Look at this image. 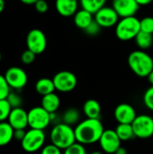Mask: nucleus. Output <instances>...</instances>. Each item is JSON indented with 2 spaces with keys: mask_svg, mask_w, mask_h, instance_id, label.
Wrapping results in <instances>:
<instances>
[{
  "mask_svg": "<svg viewBox=\"0 0 153 154\" xmlns=\"http://www.w3.org/2000/svg\"><path fill=\"white\" fill-rule=\"evenodd\" d=\"M153 0H136V2L138 3V5H147L149 4H151Z\"/></svg>",
  "mask_w": 153,
  "mask_h": 154,
  "instance_id": "nucleus-37",
  "label": "nucleus"
},
{
  "mask_svg": "<svg viewBox=\"0 0 153 154\" xmlns=\"http://www.w3.org/2000/svg\"><path fill=\"white\" fill-rule=\"evenodd\" d=\"M50 123V114L42 106H35L28 111V126L30 128L44 131Z\"/></svg>",
  "mask_w": 153,
  "mask_h": 154,
  "instance_id": "nucleus-6",
  "label": "nucleus"
},
{
  "mask_svg": "<svg viewBox=\"0 0 153 154\" xmlns=\"http://www.w3.org/2000/svg\"><path fill=\"white\" fill-rule=\"evenodd\" d=\"M25 134H26L25 129H15L14 132V139L22 142L25 136Z\"/></svg>",
  "mask_w": 153,
  "mask_h": 154,
  "instance_id": "nucleus-36",
  "label": "nucleus"
},
{
  "mask_svg": "<svg viewBox=\"0 0 153 154\" xmlns=\"http://www.w3.org/2000/svg\"><path fill=\"white\" fill-rule=\"evenodd\" d=\"M140 26L141 31L153 34V17L146 16L140 20Z\"/></svg>",
  "mask_w": 153,
  "mask_h": 154,
  "instance_id": "nucleus-28",
  "label": "nucleus"
},
{
  "mask_svg": "<svg viewBox=\"0 0 153 154\" xmlns=\"http://www.w3.org/2000/svg\"><path fill=\"white\" fill-rule=\"evenodd\" d=\"M106 0H80V5L83 9L95 14L98 10L105 6Z\"/></svg>",
  "mask_w": 153,
  "mask_h": 154,
  "instance_id": "nucleus-25",
  "label": "nucleus"
},
{
  "mask_svg": "<svg viewBox=\"0 0 153 154\" xmlns=\"http://www.w3.org/2000/svg\"><path fill=\"white\" fill-rule=\"evenodd\" d=\"M115 154H127V151H126L125 148H124V147L121 146V147L115 152Z\"/></svg>",
  "mask_w": 153,
  "mask_h": 154,
  "instance_id": "nucleus-38",
  "label": "nucleus"
},
{
  "mask_svg": "<svg viewBox=\"0 0 153 154\" xmlns=\"http://www.w3.org/2000/svg\"><path fill=\"white\" fill-rule=\"evenodd\" d=\"M114 116L118 124H132L136 118L137 114L132 105L122 103L115 108Z\"/></svg>",
  "mask_w": 153,
  "mask_h": 154,
  "instance_id": "nucleus-14",
  "label": "nucleus"
},
{
  "mask_svg": "<svg viewBox=\"0 0 153 154\" xmlns=\"http://www.w3.org/2000/svg\"><path fill=\"white\" fill-rule=\"evenodd\" d=\"M94 19L102 28H109L116 25L119 21V15L112 6L105 5L94 14Z\"/></svg>",
  "mask_w": 153,
  "mask_h": 154,
  "instance_id": "nucleus-12",
  "label": "nucleus"
},
{
  "mask_svg": "<svg viewBox=\"0 0 153 154\" xmlns=\"http://www.w3.org/2000/svg\"><path fill=\"white\" fill-rule=\"evenodd\" d=\"M55 89L61 93L71 92L75 89L78 84L76 75L69 70H62L54 75L52 78Z\"/></svg>",
  "mask_w": 153,
  "mask_h": 154,
  "instance_id": "nucleus-8",
  "label": "nucleus"
},
{
  "mask_svg": "<svg viewBox=\"0 0 153 154\" xmlns=\"http://www.w3.org/2000/svg\"><path fill=\"white\" fill-rule=\"evenodd\" d=\"M80 121V113L77 108L71 107L67 109L62 115V123L70 126L77 125Z\"/></svg>",
  "mask_w": 153,
  "mask_h": 154,
  "instance_id": "nucleus-23",
  "label": "nucleus"
},
{
  "mask_svg": "<svg viewBox=\"0 0 153 154\" xmlns=\"http://www.w3.org/2000/svg\"><path fill=\"white\" fill-rule=\"evenodd\" d=\"M1 60H2V54H1V52H0V61H1Z\"/></svg>",
  "mask_w": 153,
  "mask_h": 154,
  "instance_id": "nucleus-43",
  "label": "nucleus"
},
{
  "mask_svg": "<svg viewBox=\"0 0 153 154\" xmlns=\"http://www.w3.org/2000/svg\"><path fill=\"white\" fill-rule=\"evenodd\" d=\"M143 104L151 111H153V86L150 87L143 95Z\"/></svg>",
  "mask_w": 153,
  "mask_h": 154,
  "instance_id": "nucleus-31",
  "label": "nucleus"
},
{
  "mask_svg": "<svg viewBox=\"0 0 153 154\" xmlns=\"http://www.w3.org/2000/svg\"><path fill=\"white\" fill-rule=\"evenodd\" d=\"M35 56H36V54L34 52H32V51H30V50L27 49L26 51H24L22 53V55H21V60H22V62L23 64H26V65L32 64L34 61V60H35Z\"/></svg>",
  "mask_w": 153,
  "mask_h": 154,
  "instance_id": "nucleus-33",
  "label": "nucleus"
},
{
  "mask_svg": "<svg viewBox=\"0 0 153 154\" xmlns=\"http://www.w3.org/2000/svg\"><path fill=\"white\" fill-rule=\"evenodd\" d=\"M12 109L13 108L6 99L0 100V122H5L8 119Z\"/></svg>",
  "mask_w": 153,
  "mask_h": 154,
  "instance_id": "nucleus-26",
  "label": "nucleus"
},
{
  "mask_svg": "<svg viewBox=\"0 0 153 154\" xmlns=\"http://www.w3.org/2000/svg\"><path fill=\"white\" fill-rule=\"evenodd\" d=\"M60 106V99L57 94L50 93L42 97L41 101V106H42L47 112L56 113Z\"/></svg>",
  "mask_w": 153,
  "mask_h": 154,
  "instance_id": "nucleus-18",
  "label": "nucleus"
},
{
  "mask_svg": "<svg viewBox=\"0 0 153 154\" xmlns=\"http://www.w3.org/2000/svg\"><path fill=\"white\" fill-rule=\"evenodd\" d=\"M61 151V149H60L53 143H50L42 147V149L41 150V154H63Z\"/></svg>",
  "mask_w": 153,
  "mask_h": 154,
  "instance_id": "nucleus-34",
  "label": "nucleus"
},
{
  "mask_svg": "<svg viewBox=\"0 0 153 154\" xmlns=\"http://www.w3.org/2000/svg\"><path fill=\"white\" fill-rule=\"evenodd\" d=\"M115 130L122 142H127L135 137L132 124H118Z\"/></svg>",
  "mask_w": 153,
  "mask_h": 154,
  "instance_id": "nucleus-22",
  "label": "nucleus"
},
{
  "mask_svg": "<svg viewBox=\"0 0 153 154\" xmlns=\"http://www.w3.org/2000/svg\"><path fill=\"white\" fill-rule=\"evenodd\" d=\"M90 154H105V152H99V151H96V152H93Z\"/></svg>",
  "mask_w": 153,
  "mask_h": 154,
  "instance_id": "nucleus-42",
  "label": "nucleus"
},
{
  "mask_svg": "<svg viewBox=\"0 0 153 154\" xmlns=\"http://www.w3.org/2000/svg\"><path fill=\"white\" fill-rule=\"evenodd\" d=\"M127 62L131 70L140 78H147L153 70V59L142 50L132 51Z\"/></svg>",
  "mask_w": 153,
  "mask_h": 154,
  "instance_id": "nucleus-2",
  "label": "nucleus"
},
{
  "mask_svg": "<svg viewBox=\"0 0 153 154\" xmlns=\"http://www.w3.org/2000/svg\"><path fill=\"white\" fill-rule=\"evenodd\" d=\"M74 130L78 143L83 145H90L99 142L105 128L100 119L87 118L80 121Z\"/></svg>",
  "mask_w": 153,
  "mask_h": 154,
  "instance_id": "nucleus-1",
  "label": "nucleus"
},
{
  "mask_svg": "<svg viewBox=\"0 0 153 154\" xmlns=\"http://www.w3.org/2000/svg\"><path fill=\"white\" fill-rule=\"evenodd\" d=\"M22 3L25 4V5H35V3L38 0H20Z\"/></svg>",
  "mask_w": 153,
  "mask_h": 154,
  "instance_id": "nucleus-39",
  "label": "nucleus"
},
{
  "mask_svg": "<svg viewBox=\"0 0 153 154\" xmlns=\"http://www.w3.org/2000/svg\"><path fill=\"white\" fill-rule=\"evenodd\" d=\"M78 0H56L55 7L57 12L64 17L73 16L78 11Z\"/></svg>",
  "mask_w": 153,
  "mask_h": 154,
  "instance_id": "nucleus-16",
  "label": "nucleus"
},
{
  "mask_svg": "<svg viewBox=\"0 0 153 154\" xmlns=\"http://www.w3.org/2000/svg\"><path fill=\"white\" fill-rule=\"evenodd\" d=\"M26 46L36 55L42 53L47 47V39L44 32L40 29L31 30L26 36Z\"/></svg>",
  "mask_w": 153,
  "mask_h": 154,
  "instance_id": "nucleus-9",
  "label": "nucleus"
},
{
  "mask_svg": "<svg viewBox=\"0 0 153 154\" xmlns=\"http://www.w3.org/2000/svg\"><path fill=\"white\" fill-rule=\"evenodd\" d=\"M101 112V105L96 99H87L83 105V113L87 118L99 119Z\"/></svg>",
  "mask_w": 153,
  "mask_h": 154,
  "instance_id": "nucleus-17",
  "label": "nucleus"
},
{
  "mask_svg": "<svg viewBox=\"0 0 153 154\" xmlns=\"http://www.w3.org/2000/svg\"><path fill=\"white\" fill-rule=\"evenodd\" d=\"M4 76L9 87L15 90H20L23 88L28 82V76L26 72L20 67L9 68L5 71Z\"/></svg>",
  "mask_w": 153,
  "mask_h": 154,
  "instance_id": "nucleus-10",
  "label": "nucleus"
},
{
  "mask_svg": "<svg viewBox=\"0 0 153 154\" xmlns=\"http://www.w3.org/2000/svg\"><path fill=\"white\" fill-rule=\"evenodd\" d=\"M34 6H35L36 11L39 12V13H41V14L46 13L48 11V8H49L48 3L45 0H38L35 3Z\"/></svg>",
  "mask_w": 153,
  "mask_h": 154,
  "instance_id": "nucleus-35",
  "label": "nucleus"
},
{
  "mask_svg": "<svg viewBox=\"0 0 153 154\" xmlns=\"http://www.w3.org/2000/svg\"><path fill=\"white\" fill-rule=\"evenodd\" d=\"M93 15V14L82 8L74 14V23L78 28L85 30L94 21Z\"/></svg>",
  "mask_w": 153,
  "mask_h": 154,
  "instance_id": "nucleus-19",
  "label": "nucleus"
},
{
  "mask_svg": "<svg viewBox=\"0 0 153 154\" xmlns=\"http://www.w3.org/2000/svg\"><path fill=\"white\" fill-rule=\"evenodd\" d=\"M101 29H102V27L95 21V19H94V21L85 29V30H83L87 35H89V36H96L99 32H100V31H101Z\"/></svg>",
  "mask_w": 153,
  "mask_h": 154,
  "instance_id": "nucleus-32",
  "label": "nucleus"
},
{
  "mask_svg": "<svg viewBox=\"0 0 153 154\" xmlns=\"http://www.w3.org/2000/svg\"><path fill=\"white\" fill-rule=\"evenodd\" d=\"M14 129L8 122H0V146H5L14 139Z\"/></svg>",
  "mask_w": 153,
  "mask_h": 154,
  "instance_id": "nucleus-21",
  "label": "nucleus"
},
{
  "mask_svg": "<svg viewBox=\"0 0 153 154\" xmlns=\"http://www.w3.org/2000/svg\"><path fill=\"white\" fill-rule=\"evenodd\" d=\"M7 122L15 129H25L28 126V112L22 107L13 108Z\"/></svg>",
  "mask_w": 153,
  "mask_h": 154,
  "instance_id": "nucleus-15",
  "label": "nucleus"
},
{
  "mask_svg": "<svg viewBox=\"0 0 153 154\" xmlns=\"http://www.w3.org/2000/svg\"><path fill=\"white\" fill-rule=\"evenodd\" d=\"M46 136L43 130L32 129L28 130L25 134L24 138L21 142L23 150L26 152L32 153L42 149L44 146Z\"/></svg>",
  "mask_w": 153,
  "mask_h": 154,
  "instance_id": "nucleus-5",
  "label": "nucleus"
},
{
  "mask_svg": "<svg viewBox=\"0 0 153 154\" xmlns=\"http://www.w3.org/2000/svg\"><path fill=\"white\" fill-rule=\"evenodd\" d=\"M134 136L149 139L153 136V118L149 115H139L132 123Z\"/></svg>",
  "mask_w": 153,
  "mask_h": 154,
  "instance_id": "nucleus-7",
  "label": "nucleus"
},
{
  "mask_svg": "<svg viewBox=\"0 0 153 154\" xmlns=\"http://www.w3.org/2000/svg\"><path fill=\"white\" fill-rule=\"evenodd\" d=\"M63 154H87V150L85 145L76 142L69 147L64 150Z\"/></svg>",
  "mask_w": 153,
  "mask_h": 154,
  "instance_id": "nucleus-27",
  "label": "nucleus"
},
{
  "mask_svg": "<svg viewBox=\"0 0 153 154\" xmlns=\"http://www.w3.org/2000/svg\"><path fill=\"white\" fill-rule=\"evenodd\" d=\"M11 88L9 87L5 76L0 74V100L1 99H6L8 97Z\"/></svg>",
  "mask_w": 153,
  "mask_h": 154,
  "instance_id": "nucleus-29",
  "label": "nucleus"
},
{
  "mask_svg": "<svg viewBox=\"0 0 153 154\" xmlns=\"http://www.w3.org/2000/svg\"><path fill=\"white\" fill-rule=\"evenodd\" d=\"M6 100L8 101V103L10 104L12 108L21 107V106L23 104L22 97L18 94H16L15 92H10L8 97H6Z\"/></svg>",
  "mask_w": 153,
  "mask_h": 154,
  "instance_id": "nucleus-30",
  "label": "nucleus"
},
{
  "mask_svg": "<svg viewBox=\"0 0 153 154\" xmlns=\"http://www.w3.org/2000/svg\"><path fill=\"white\" fill-rule=\"evenodd\" d=\"M136 45L142 51H145L151 47L153 43V36L152 34L140 31V32L136 35L134 38Z\"/></svg>",
  "mask_w": 153,
  "mask_h": 154,
  "instance_id": "nucleus-24",
  "label": "nucleus"
},
{
  "mask_svg": "<svg viewBox=\"0 0 153 154\" xmlns=\"http://www.w3.org/2000/svg\"><path fill=\"white\" fill-rule=\"evenodd\" d=\"M147 79H148V80H149V82H150V84L153 86V70L149 74V76L147 77Z\"/></svg>",
  "mask_w": 153,
  "mask_h": 154,
  "instance_id": "nucleus-40",
  "label": "nucleus"
},
{
  "mask_svg": "<svg viewBox=\"0 0 153 154\" xmlns=\"http://www.w3.org/2000/svg\"><path fill=\"white\" fill-rule=\"evenodd\" d=\"M35 90L41 96H45L50 93H53L55 89V86L53 80L49 78H41L37 80L35 83Z\"/></svg>",
  "mask_w": 153,
  "mask_h": 154,
  "instance_id": "nucleus-20",
  "label": "nucleus"
},
{
  "mask_svg": "<svg viewBox=\"0 0 153 154\" xmlns=\"http://www.w3.org/2000/svg\"><path fill=\"white\" fill-rule=\"evenodd\" d=\"M5 0H0V14L4 11V9H5Z\"/></svg>",
  "mask_w": 153,
  "mask_h": 154,
  "instance_id": "nucleus-41",
  "label": "nucleus"
},
{
  "mask_svg": "<svg viewBox=\"0 0 153 154\" xmlns=\"http://www.w3.org/2000/svg\"><path fill=\"white\" fill-rule=\"evenodd\" d=\"M140 31V20L135 15L123 17L115 25V35L119 40L124 42L134 39Z\"/></svg>",
  "mask_w": 153,
  "mask_h": 154,
  "instance_id": "nucleus-4",
  "label": "nucleus"
},
{
  "mask_svg": "<svg viewBox=\"0 0 153 154\" xmlns=\"http://www.w3.org/2000/svg\"><path fill=\"white\" fill-rule=\"evenodd\" d=\"M112 7L115 10L119 17L133 16L140 8L136 0H113Z\"/></svg>",
  "mask_w": 153,
  "mask_h": 154,
  "instance_id": "nucleus-13",
  "label": "nucleus"
},
{
  "mask_svg": "<svg viewBox=\"0 0 153 154\" xmlns=\"http://www.w3.org/2000/svg\"><path fill=\"white\" fill-rule=\"evenodd\" d=\"M98 143L103 152L107 154H115V152L121 147L122 141L117 135L115 130L106 129L104 131Z\"/></svg>",
  "mask_w": 153,
  "mask_h": 154,
  "instance_id": "nucleus-11",
  "label": "nucleus"
},
{
  "mask_svg": "<svg viewBox=\"0 0 153 154\" xmlns=\"http://www.w3.org/2000/svg\"><path fill=\"white\" fill-rule=\"evenodd\" d=\"M50 139L51 143L61 150L67 149L77 142L73 126L66 125L62 122L52 127L50 134Z\"/></svg>",
  "mask_w": 153,
  "mask_h": 154,
  "instance_id": "nucleus-3",
  "label": "nucleus"
}]
</instances>
